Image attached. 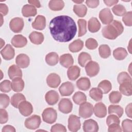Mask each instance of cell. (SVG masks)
<instances>
[{"label":"cell","mask_w":132,"mask_h":132,"mask_svg":"<svg viewBox=\"0 0 132 132\" xmlns=\"http://www.w3.org/2000/svg\"><path fill=\"white\" fill-rule=\"evenodd\" d=\"M49 28L54 39L59 42L71 41L77 32L75 21L68 15H59L52 19Z\"/></svg>","instance_id":"cell-1"},{"label":"cell","mask_w":132,"mask_h":132,"mask_svg":"<svg viewBox=\"0 0 132 132\" xmlns=\"http://www.w3.org/2000/svg\"><path fill=\"white\" fill-rule=\"evenodd\" d=\"M123 31L124 27L121 22L117 20H113L111 23L103 28L102 33L104 38L109 40H114L121 35Z\"/></svg>","instance_id":"cell-2"},{"label":"cell","mask_w":132,"mask_h":132,"mask_svg":"<svg viewBox=\"0 0 132 132\" xmlns=\"http://www.w3.org/2000/svg\"><path fill=\"white\" fill-rule=\"evenodd\" d=\"M42 117L44 122L48 124H53L57 120V113L55 109L48 107L43 110Z\"/></svg>","instance_id":"cell-3"},{"label":"cell","mask_w":132,"mask_h":132,"mask_svg":"<svg viewBox=\"0 0 132 132\" xmlns=\"http://www.w3.org/2000/svg\"><path fill=\"white\" fill-rule=\"evenodd\" d=\"M41 123V117L38 115L34 114L25 120L24 125L27 129L34 130L39 128Z\"/></svg>","instance_id":"cell-4"},{"label":"cell","mask_w":132,"mask_h":132,"mask_svg":"<svg viewBox=\"0 0 132 132\" xmlns=\"http://www.w3.org/2000/svg\"><path fill=\"white\" fill-rule=\"evenodd\" d=\"M93 112V106L89 102H85L80 105L79 115L84 119L90 118Z\"/></svg>","instance_id":"cell-5"},{"label":"cell","mask_w":132,"mask_h":132,"mask_svg":"<svg viewBox=\"0 0 132 132\" xmlns=\"http://www.w3.org/2000/svg\"><path fill=\"white\" fill-rule=\"evenodd\" d=\"M81 127L80 118L74 114H71L68 119V127L70 131L76 132Z\"/></svg>","instance_id":"cell-6"},{"label":"cell","mask_w":132,"mask_h":132,"mask_svg":"<svg viewBox=\"0 0 132 132\" xmlns=\"http://www.w3.org/2000/svg\"><path fill=\"white\" fill-rule=\"evenodd\" d=\"M24 25L23 19L21 18L16 17L11 20L9 23V27L10 29L15 33L20 32Z\"/></svg>","instance_id":"cell-7"},{"label":"cell","mask_w":132,"mask_h":132,"mask_svg":"<svg viewBox=\"0 0 132 132\" xmlns=\"http://www.w3.org/2000/svg\"><path fill=\"white\" fill-rule=\"evenodd\" d=\"M99 64L96 61H90L85 65V70L87 74L90 77L96 76L100 71Z\"/></svg>","instance_id":"cell-8"},{"label":"cell","mask_w":132,"mask_h":132,"mask_svg":"<svg viewBox=\"0 0 132 132\" xmlns=\"http://www.w3.org/2000/svg\"><path fill=\"white\" fill-rule=\"evenodd\" d=\"M99 18L102 23L105 25L111 23L113 20V16L109 8H105L102 9L99 13Z\"/></svg>","instance_id":"cell-9"},{"label":"cell","mask_w":132,"mask_h":132,"mask_svg":"<svg viewBox=\"0 0 132 132\" xmlns=\"http://www.w3.org/2000/svg\"><path fill=\"white\" fill-rule=\"evenodd\" d=\"M20 113L24 117L30 116L33 111V107L31 104L26 100L22 101L18 106Z\"/></svg>","instance_id":"cell-10"},{"label":"cell","mask_w":132,"mask_h":132,"mask_svg":"<svg viewBox=\"0 0 132 132\" xmlns=\"http://www.w3.org/2000/svg\"><path fill=\"white\" fill-rule=\"evenodd\" d=\"M58 108L62 113L67 114L72 111L73 104L69 98H62L58 104Z\"/></svg>","instance_id":"cell-11"},{"label":"cell","mask_w":132,"mask_h":132,"mask_svg":"<svg viewBox=\"0 0 132 132\" xmlns=\"http://www.w3.org/2000/svg\"><path fill=\"white\" fill-rule=\"evenodd\" d=\"M74 90L73 84L70 81H66L62 83L59 88V91L61 96H69L71 95Z\"/></svg>","instance_id":"cell-12"},{"label":"cell","mask_w":132,"mask_h":132,"mask_svg":"<svg viewBox=\"0 0 132 132\" xmlns=\"http://www.w3.org/2000/svg\"><path fill=\"white\" fill-rule=\"evenodd\" d=\"M82 128L85 132H97L99 128L97 123L93 119L85 120Z\"/></svg>","instance_id":"cell-13"},{"label":"cell","mask_w":132,"mask_h":132,"mask_svg":"<svg viewBox=\"0 0 132 132\" xmlns=\"http://www.w3.org/2000/svg\"><path fill=\"white\" fill-rule=\"evenodd\" d=\"M46 82L50 87L56 88L60 85L61 79L57 74L52 73L47 76L46 78Z\"/></svg>","instance_id":"cell-14"},{"label":"cell","mask_w":132,"mask_h":132,"mask_svg":"<svg viewBox=\"0 0 132 132\" xmlns=\"http://www.w3.org/2000/svg\"><path fill=\"white\" fill-rule=\"evenodd\" d=\"M93 112L95 116L100 118L106 117L107 114V108L105 105L102 102H98L95 104L93 107Z\"/></svg>","instance_id":"cell-15"},{"label":"cell","mask_w":132,"mask_h":132,"mask_svg":"<svg viewBox=\"0 0 132 132\" xmlns=\"http://www.w3.org/2000/svg\"><path fill=\"white\" fill-rule=\"evenodd\" d=\"M11 43L14 47L21 48L24 47L27 44V40L22 35H16L12 38Z\"/></svg>","instance_id":"cell-16"},{"label":"cell","mask_w":132,"mask_h":132,"mask_svg":"<svg viewBox=\"0 0 132 132\" xmlns=\"http://www.w3.org/2000/svg\"><path fill=\"white\" fill-rule=\"evenodd\" d=\"M1 54L5 60H10L14 57V49L10 44H8L1 51Z\"/></svg>","instance_id":"cell-17"},{"label":"cell","mask_w":132,"mask_h":132,"mask_svg":"<svg viewBox=\"0 0 132 132\" xmlns=\"http://www.w3.org/2000/svg\"><path fill=\"white\" fill-rule=\"evenodd\" d=\"M15 63L20 68H26L29 65L30 58L25 54H20L16 56L15 58Z\"/></svg>","instance_id":"cell-18"},{"label":"cell","mask_w":132,"mask_h":132,"mask_svg":"<svg viewBox=\"0 0 132 132\" xmlns=\"http://www.w3.org/2000/svg\"><path fill=\"white\" fill-rule=\"evenodd\" d=\"M119 91L125 96H131L132 94L131 80H126L120 84Z\"/></svg>","instance_id":"cell-19"},{"label":"cell","mask_w":132,"mask_h":132,"mask_svg":"<svg viewBox=\"0 0 132 132\" xmlns=\"http://www.w3.org/2000/svg\"><path fill=\"white\" fill-rule=\"evenodd\" d=\"M31 26L33 28L39 30H43L46 26V19L42 15H38L36 16L35 21L32 23Z\"/></svg>","instance_id":"cell-20"},{"label":"cell","mask_w":132,"mask_h":132,"mask_svg":"<svg viewBox=\"0 0 132 132\" xmlns=\"http://www.w3.org/2000/svg\"><path fill=\"white\" fill-rule=\"evenodd\" d=\"M59 99V95L56 91L50 90L45 95V100L46 103L50 105L56 104Z\"/></svg>","instance_id":"cell-21"},{"label":"cell","mask_w":132,"mask_h":132,"mask_svg":"<svg viewBox=\"0 0 132 132\" xmlns=\"http://www.w3.org/2000/svg\"><path fill=\"white\" fill-rule=\"evenodd\" d=\"M59 62L63 67L68 68L73 65L74 59L70 54H64L60 57Z\"/></svg>","instance_id":"cell-22"},{"label":"cell","mask_w":132,"mask_h":132,"mask_svg":"<svg viewBox=\"0 0 132 132\" xmlns=\"http://www.w3.org/2000/svg\"><path fill=\"white\" fill-rule=\"evenodd\" d=\"M8 74L11 79L16 77H22V72L20 68L15 64L10 65L8 70Z\"/></svg>","instance_id":"cell-23"},{"label":"cell","mask_w":132,"mask_h":132,"mask_svg":"<svg viewBox=\"0 0 132 132\" xmlns=\"http://www.w3.org/2000/svg\"><path fill=\"white\" fill-rule=\"evenodd\" d=\"M101 23L96 18L92 17L90 19L88 22V30L92 33L98 31L101 28Z\"/></svg>","instance_id":"cell-24"},{"label":"cell","mask_w":132,"mask_h":132,"mask_svg":"<svg viewBox=\"0 0 132 132\" xmlns=\"http://www.w3.org/2000/svg\"><path fill=\"white\" fill-rule=\"evenodd\" d=\"M37 9L36 7L29 4H26L23 6L22 9V13L25 17L34 16L37 14Z\"/></svg>","instance_id":"cell-25"},{"label":"cell","mask_w":132,"mask_h":132,"mask_svg":"<svg viewBox=\"0 0 132 132\" xmlns=\"http://www.w3.org/2000/svg\"><path fill=\"white\" fill-rule=\"evenodd\" d=\"M80 69L77 65H72L67 71L68 78L71 80H75L80 76Z\"/></svg>","instance_id":"cell-26"},{"label":"cell","mask_w":132,"mask_h":132,"mask_svg":"<svg viewBox=\"0 0 132 132\" xmlns=\"http://www.w3.org/2000/svg\"><path fill=\"white\" fill-rule=\"evenodd\" d=\"M29 39L31 43L39 45L42 43L44 41V36L42 33L34 31L29 35Z\"/></svg>","instance_id":"cell-27"},{"label":"cell","mask_w":132,"mask_h":132,"mask_svg":"<svg viewBox=\"0 0 132 132\" xmlns=\"http://www.w3.org/2000/svg\"><path fill=\"white\" fill-rule=\"evenodd\" d=\"M11 88L16 92L22 91L24 88V82L21 77H16L12 79Z\"/></svg>","instance_id":"cell-28"},{"label":"cell","mask_w":132,"mask_h":132,"mask_svg":"<svg viewBox=\"0 0 132 132\" xmlns=\"http://www.w3.org/2000/svg\"><path fill=\"white\" fill-rule=\"evenodd\" d=\"M76 86L79 89L82 91H86L90 88L91 82L88 78L83 77L79 78L77 80Z\"/></svg>","instance_id":"cell-29"},{"label":"cell","mask_w":132,"mask_h":132,"mask_svg":"<svg viewBox=\"0 0 132 132\" xmlns=\"http://www.w3.org/2000/svg\"><path fill=\"white\" fill-rule=\"evenodd\" d=\"M83 47V41L81 40L78 39L74 40L73 42L69 44V49L70 51L72 53H76L81 51Z\"/></svg>","instance_id":"cell-30"},{"label":"cell","mask_w":132,"mask_h":132,"mask_svg":"<svg viewBox=\"0 0 132 132\" xmlns=\"http://www.w3.org/2000/svg\"><path fill=\"white\" fill-rule=\"evenodd\" d=\"M127 55L128 53L127 51L123 47H118L113 51V56L114 58L118 60L124 59Z\"/></svg>","instance_id":"cell-31"},{"label":"cell","mask_w":132,"mask_h":132,"mask_svg":"<svg viewBox=\"0 0 132 132\" xmlns=\"http://www.w3.org/2000/svg\"><path fill=\"white\" fill-rule=\"evenodd\" d=\"M45 59L47 64L51 66H54L58 63L59 56L56 52H51L46 55Z\"/></svg>","instance_id":"cell-32"},{"label":"cell","mask_w":132,"mask_h":132,"mask_svg":"<svg viewBox=\"0 0 132 132\" xmlns=\"http://www.w3.org/2000/svg\"><path fill=\"white\" fill-rule=\"evenodd\" d=\"M73 11L79 17H84L87 13V8L84 4H77L73 6Z\"/></svg>","instance_id":"cell-33"},{"label":"cell","mask_w":132,"mask_h":132,"mask_svg":"<svg viewBox=\"0 0 132 132\" xmlns=\"http://www.w3.org/2000/svg\"><path fill=\"white\" fill-rule=\"evenodd\" d=\"M26 100L25 96L20 93L14 94L11 98V104L15 108H18L19 105L23 101Z\"/></svg>","instance_id":"cell-34"},{"label":"cell","mask_w":132,"mask_h":132,"mask_svg":"<svg viewBox=\"0 0 132 132\" xmlns=\"http://www.w3.org/2000/svg\"><path fill=\"white\" fill-rule=\"evenodd\" d=\"M91 56L89 54L83 52L80 53L78 56V62L81 67H84L89 61L91 60Z\"/></svg>","instance_id":"cell-35"},{"label":"cell","mask_w":132,"mask_h":132,"mask_svg":"<svg viewBox=\"0 0 132 132\" xmlns=\"http://www.w3.org/2000/svg\"><path fill=\"white\" fill-rule=\"evenodd\" d=\"M89 96L95 101H100L102 100L103 92L98 88H92L89 91Z\"/></svg>","instance_id":"cell-36"},{"label":"cell","mask_w":132,"mask_h":132,"mask_svg":"<svg viewBox=\"0 0 132 132\" xmlns=\"http://www.w3.org/2000/svg\"><path fill=\"white\" fill-rule=\"evenodd\" d=\"M73 102L77 105H81L87 101V96L85 94L81 91H78L74 93L72 96Z\"/></svg>","instance_id":"cell-37"},{"label":"cell","mask_w":132,"mask_h":132,"mask_svg":"<svg viewBox=\"0 0 132 132\" xmlns=\"http://www.w3.org/2000/svg\"><path fill=\"white\" fill-rule=\"evenodd\" d=\"M64 6V3L63 1L52 0L48 3V7L53 11L61 10Z\"/></svg>","instance_id":"cell-38"},{"label":"cell","mask_w":132,"mask_h":132,"mask_svg":"<svg viewBox=\"0 0 132 132\" xmlns=\"http://www.w3.org/2000/svg\"><path fill=\"white\" fill-rule=\"evenodd\" d=\"M108 113L116 114L119 118H121L123 114V108L120 105H110L108 107Z\"/></svg>","instance_id":"cell-39"},{"label":"cell","mask_w":132,"mask_h":132,"mask_svg":"<svg viewBox=\"0 0 132 132\" xmlns=\"http://www.w3.org/2000/svg\"><path fill=\"white\" fill-rule=\"evenodd\" d=\"M100 56L104 59L108 58L111 55V50L107 44H102L98 48Z\"/></svg>","instance_id":"cell-40"},{"label":"cell","mask_w":132,"mask_h":132,"mask_svg":"<svg viewBox=\"0 0 132 132\" xmlns=\"http://www.w3.org/2000/svg\"><path fill=\"white\" fill-rule=\"evenodd\" d=\"M98 88L101 90L103 93L107 94L111 90L112 85L109 80H103L98 84Z\"/></svg>","instance_id":"cell-41"},{"label":"cell","mask_w":132,"mask_h":132,"mask_svg":"<svg viewBox=\"0 0 132 132\" xmlns=\"http://www.w3.org/2000/svg\"><path fill=\"white\" fill-rule=\"evenodd\" d=\"M78 25V37H81L87 32V22L85 19H80L77 21Z\"/></svg>","instance_id":"cell-42"},{"label":"cell","mask_w":132,"mask_h":132,"mask_svg":"<svg viewBox=\"0 0 132 132\" xmlns=\"http://www.w3.org/2000/svg\"><path fill=\"white\" fill-rule=\"evenodd\" d=\"M122 98V94L119 91H112L109 95V101L112 104H117Z\"/></svg>","instance_id":"cell-43"},{"label":"cell","mask_w":132,"mask_h":132,"mask_svg":"<svg viewBox=\"0 0 132 132\" xmlns=\"http://www.w3.org/2000/svg\"><path fill=\"white\" fill-rule=\"evenodd\" d=\"M112 11L113 13L117 16H123L126 12V10L125 7L121 4L115 5L112 8Z\"/></svg>","instance_id":"cell-44"},{"label":"cell","mask_w":132,"mask_h":132,"mask_svg":"<svg viewBox=\"0 0 132 132\" xmlns=\"http://www.w3.org/2000/svg\"><path fill=\"white\" fill-rule=\"evenodd\" d=\"M11 82L9 80H4L1 82L0 90L3 92L8 93L11 90Z\"/></svg>","instance_id":"cell-45"},{"label":"cell","mask_w":132,"mask_h":132,"mask_svg":"<svg viewBox=\"0 0 132 132\" xmlns=\"http://www.w3.org/2000/svg\"><path fill=\"white\" fill-rule=\"evenodd\" d=\"M10 103V98L8 95L6 94H0V105L3 108H7Z\"/></svg>","instance_id":"cell-46"},{"label":"cell","mask_w":132,"mask_h":132,"mask_svg":"<svg viewBox=\"0 0 132 132\" xmlns=\"http://www.w3.org/2000/svg\"><path fill=\"white\" fill-rule=\"evenodd\" d=\"M122 130L124 132L132 131V121L130 119H125L122 122Z\"/></svg>","instance_id":"cell-47"},{"label":"cell","mask_w":132,"mask_h":132,"mask_svg":"<svg viewBox=\"0 0 132 132\" xmlns=\"http://www.w3.org/2000/svg\"><path fill=\"white\" fill-rule=\"evenodd\" d=\"M85 45L86 47L91 50H93L95 49L97 46H98V43L97 41L93 38H89L88 39L85 43Z\"/></svg>","instance_id":"cell-48"},{"label":"cell","mask_w":132,"mask_h":132,"mask_svg":"<svg viewBox=\"0 0 132 132\" xmlns=\"http://www.w3.org/2000/svg\"><path fill=\"white\" fill-rule=\"evenodd\" d=\"M122 21L124 24L127 26L132 25V12L131 11L126 12L122 17Z\"/></svg>","instance_id":"cell-49"},{"label":"cell","mask_w":132,"mask_h":132,"mask_svg":"<svg viewBox=\"0 0 132 132\" xmlns=\"http://www.w3.org/2000/svg\"><path fill=\"white\" fill-rule=\"evenodd\" d=\"M117 80L119 84L126 80H131V77L126 72H122L120 73L117 77Z\"/></svg>","instance_id":"cell-50"},{"label":"cell","mask_w":132,"mask_h":132,"mask_svg":"<svg viewBox=\"0 0 132 132\" xmlns=\"http://www.w3.org/2000/svg\"><path fill=\"white\" fill-rule=\"evenodd\" d=\"M120 120L119 119V117L113 114H110L108 116L106 119V124L108 126L113 123L120 124Z\"/></svg>","instance_id":"cell-51"},{"label":"cell","mask_w":132,"mask_h":132,"mask_svg":"<svg viewBox=\"0 0 132 132\" xmlns=\"http://www.w3.org/2000/svg\"><path fill=\"white\" fill-rule=\"evenodd\" d=\"M8 120V114L4 108L0 109V123L1 124L6 123Z\"/></svg>","instance_id":"cell-52"},{"label":"cell","mask_w":132,"mask_h":132,"mask_svg":"<svg viewBox=\"0 0 132 132\" xmlns=\"http://www.w3.org/2000/svg\"><path fill=\"white\" fill-rule=\"evenodd\" d=\"M51 132H56V131H62V132H65L67 131V129L65 127L61 124H55V125H53L51 127Z\"/></svg>","instance_id":"cell-53"},{"label":"cell","mask_w":132,"mask_h":132,"mask_svg":"<svg viewBox=\"0 0 132 132\" xmlns=\"http://www.w3.org/2000/svg\"><path fill=\"white\" fill-rule=\"evenodd\" d=\"M122 128H121L119 124L113 123L108 125V131L109 132H121L122 131Z\"/></svg>","instance_id":"cell-54"},{"label":"cell","mask_w":132,"mask_h":132,"mask_svg":"<svg viewBox=\"0 0 132 132\" xmlns=\"http://www.w3.org/2000/svg\"><path fill=\"white\" fill-rule=\"evenodd\" d=\"M85 3L88 7L91 8H94L99 5L100 1L98 0H87Z\"/></svg>","instance_id":"cell-55"},{"label":"cell","mask_w":132,"mask_h":132,"mask_svg":"<svg viewBox=\"0 0 132 132\" xmlns=\"http://www.w3.org/2000/svg\"><path fill=\"white\" fill-rule=\"evenodd\" d=\"M8 8L6 4L3 3L0 4V12L1 14L3 15H6L8 13Z\"/></svg>","instance_id":"cell-56"},{"label":"cell","mask_w":132,"mask_h":132,"mask_svg":"<svg viewBox=\"0 0 132 132\" xmlns=\"http://www.w3.org/2000/svg\"><path fill=\"white\" fill-rule=\"evenodd\" d=\"M16 130L15 128L10 125H7L4 126L3 127V129L2 130V132H7V131H11V132H15Z\"/></svg>","instance_id":"cell-57"},{"label":"cell","mask_w":132,"mask_h":132,"mask_svg":"<svg viewBox=\"0 0 132 132\" xmlns=\"http://www.w3.org/2000/svg\"><path fill=\"white\" fill-rule=\"evenodd\" d=\"M104 2L106 4V5H107V6L111 7L113 5L117 4L119 2V1H118V0H104Z\"/></svg>","instance_id":"cell-58"},{"label":"cell","mask_w":132,"mask_h":132,"mask_svg":"<svg viewBox=\"0 0 132 132\" xmlns=\"http://www.w3.org/2000/svg\"><path fill=\"white\" fill-rule=\"evenodd\" d=\"M131 103L128 104L125 108V112L127 116L130 118H131Z\"/></svg>","instance_id":"cell-59"},{"label":"cell","mask_w":132,"mask_h":132,"mask_svg":"<svg viewBox=\"0 0 132 132\" xmlns=\"http://www.w3.org/2000/svg\"><path fill=\"white\" fill-rule=\"evenodd\" d=\"M28 2L30 4L34 6L37 7V8L41 7V4H40V2L39 1L31 0V1H28Z\"/></svg>","instance_id":"cell-60"},{"label":"cell","mask_w":132,"mask_h":132,"mask_svg":"<svg viewBox=\"0 0 132 132\" xmlns=\"http://www.w3.org/2000/svg\"><path fill=\"white\" fill-rule=\"evenodd\" d=\"M72 2H73L75 3H76L77 4H81L82 3L84 2V1H72Z\"/></svg>","instance_id":"cell-61"},{"label":"cell","mask_w":132,"mask_h":132,"mask_svg":"<svg viewBox=\"0 0 132 132\" xmlns=\"http://www.w3.org/2000/svg\"><path fill=\"white\" fill-rule=\"evenodd\" d=\"M130 43H131V40H130V42H129V45H128V46L127 47V48H128V51H129V52L130 53H131V49H130V46H131V45H130Z\"/></svg>","instance_id":"cell-62"},{"label":"cell","mask_w":132,"mask_h":132,"mask_svg":"<svg viewBox=\"0 0 132 132\" xmlns=\"http://www.w3.org/2000/svg\"><path fill=\"white\" fill-rule=\"evenodd\" d=\"M1 48H2V47L4 46V45L5 44V42L2 39H1Z\"/></svg>","instance_id":"cell-63"}]
</instances>
